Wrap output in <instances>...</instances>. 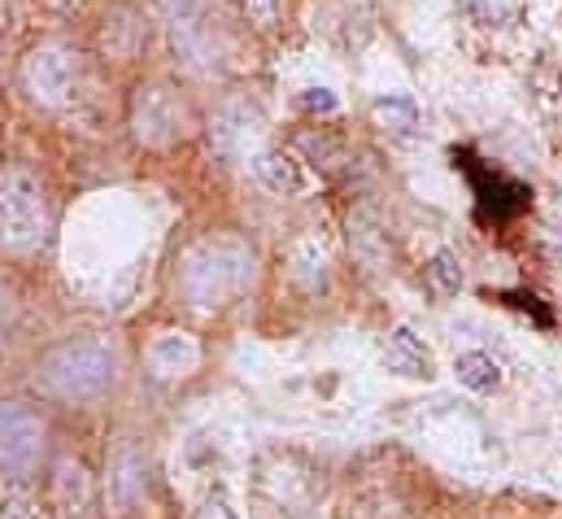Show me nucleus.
<instances>
[{
    "instance_id": "nucleus-1",
    "label": "nucleus",
    "mask_w": 562,
    "mask_h": 519,
    "mask_svg": "<svg viewBox=\"0 0 562 519\" xmlns=\"http://www.w3.org/2000/svg\"><path fill=\"white\" fill-rule=\"evenodd\" d=\"M249 279H254V254L232 236H210L192 245L179 262V292L192 306H223Z\"/></svg>"
},
{
    "instance_id": "nucleus-2",
    "label": "nucleus",
    "mask_w": 562,
    "mask_h": 519,
    "mask_svg": "<svg viewBox=\"0 0 562 519\" xmlns=\"http://www.w3.org/2000/svg\"><path fill=\"white\" fill-rule=\"evenodd\" d=\"M114 372H119V350L105 341V336H79L70 345H57L40 372H35V385L53 397H97L114 385Z\"/></svg>"
},
{
    "instance_id": "nucleus-3",
    "label": "nucleus",
    "mask_w": 562,
    "mask_h": 519,
    "mask_svg": "<svg viewBox=\"0 0 562 519\" xmlns=\"http://www.w3.org/2000/svg\"><path fill=\"white\" fill-rule=\"evenodd\" d=\"M166 22L175 53L188 70H214L227 57V22L218 0H166Z\"/></svg>"
},
{
    "instance_id": "nucleus-4",
    "label": "nucleus",
    "mask_w": 562,
    "mask_h": 519,
    "mask_svg": "<svg viewBox=\"0 0 562 519\" xmlns=\"http://www.w3.org/2000/svg\"><path fill=\"white\" fill-rule=\"evenodd\" d=\"M48 236L44 188L22 170H0V250L31 254Z\"/></svg>"
},
{
    "instance_id": "nucleus-5",
    "label": "nucleus",
    "mask_w": 562,
    "mask_h": 519,
    "mask_svg": "<svg viewBox=\"0 0 562 519\" xmlns=\"http://www.w3.org/2000/svg\"><path fill=\"white\" fill-rule=\"evenodd\" d=\"M22 84L26 92L48 106V110H61L75 101V88H79V57L66 48V44H40L31 48V57L22 62Z\"/></svg>"
},
{
    "instance_id": "nucleus-6",
    "label": "nucleus",
    "mask_w": 562,
    "mask_h": 519,
    "mask_svg": "<svg viewBox=\"0 0 562 519\" xmlns=\"http://www.w3.org/2000/svg\"><path fill=\"white\" fill-rule=\"evenodd\" d=\"M40 445H44V423L18 401H0V472L26 476L40 459Z\"/></svg>"
},
{
    "instance_id": "nucleus-7",
    "label": "nucleus",
    "mask_w": 562,
    "mask_h": 519,
    "mask_svg": "<svg viewBox=\"0 0 562 519\" xmlns=\"http://www.w3.org/2000/svg\"><path fill=\"white\" fill-rule=\"evenodd\" d=\"M258 140H262V114L254 110V106H245V101H232V106H223L218 114H214V123H210V144L223 153V157H258L262 148H258Z\"/></svg>"
},
{
    "instance_id": "nucleus-8",
    "label": "nucleus",
    "mask_w": 562,
    "mask_h": 519,
    "mask_svg": "<svg viewBox=\"0 0 562 519\" xmlns=\"http://www.w3.org/2000/svg\"><path fill=\"white\" fill-rule=\"evenodd\" d=\"M132 123H136V135L144 144H170L183 131V106L166 88H140Z\"/></svg>"
},
{
    "instance_id": "nucleus-9",
    "label": "nucleus",
    "mask_w": 562,
    "mask_h": 519,
    "mask_svg": "<svg viewBox=\"0 0 562 519\" xmlns=\"http://www.w3.org/2000/svg\"><path fill=\"white\" fill-rule=\"evenodd\" d=\"M196 358H201V345H196L188 332H161V336L148 345V367H153V376H161V380L192 372Z\"/></svg>"
},
{
    "instance_id": "nucleus-10",
    "label": "nucleus",
    "mask_w": 562,
    "mask_h": 519,
    "mask_svg": "<svg viewBox=\"0 0 562 519\" xmlns=\"http://www.w3.org/2000/svg\"><path fill=\"white\" fill-rule=\"evenodd\" d=\"M144 485H148V463H144V454L136 445H123L119 459H114V467H110V494H114V503H119V507H132L144 494Z\"/></svg>"
},
{
    "instance_id": "nucleus-11",
    "label": "nucleus",
    "mask_w": 562,
    "mask_h": 519,
    "mask_svg": "<svg viewBox=\"0 0 562 519\" xmlns=\"http://www.w3.org/2000/svg\"><path fill=\"white\" fill-rule=\"evenodd\" d=\"M254 175H258V184L271 188L276 197H292V192L305 188V175H301V166H296L288 153H258V157H254Z\"/></svg>"
},
{
    "instance_id": "nucleus-12",
    "label": "nucleus",
    "mask_w": 562,
    "mask_h": 519,
    "mask_svg": "<svg viewBox=\"0 0 562 519\" xmlns=\"http://www.w3.org/2000/svg\"><path fill=\"white\" fill-rule=\"evenodd\" d=\"M384 363H389V372H397V376H431V358H427V350H423L419 336H415L411 328H397V332L389 336Z\"/></svg>"
},
{
    "instance_id": "nucleus-13",
    "label": "nucleus",
    "mask_w": 562,
    "mask_h": 519,
    "mask_svg": "<svg viewBox=\"0 0 562 519\" xmlns=\"http://www.w3.org/2000/svg\"><path fill=\"white\" fill-rule=\"evenodd\" d=\"M57 507L66 511V516H83L88 507H92V476H88V467L83 463H75V459H66L61 467H57Z\"/></svg>"
},
{
    "instance_id": "nucleus-14",
    "label": "nucleus",
    "mask_w": 562,
    "mask_h": 519,
    "mask_svg": "<svg viewBox=\"0 0 562 519\" xmlns=\"http://www.w3.org/2000/svg\"><path fill=\"white\" fill-rule=\"evenodd\" d=\"M453 372H458V380H462L467 389H475V393H493L502 385V367H497L488 354H462Z\"/></svg>"
},
{
    "instance_id": "nucleus-15",
    "label": "nucleus",
    "mask_w": 562,
    "mask_h": 519,
    "mask_svg": "<svg viewBox=\"0 0 562 519\" xmlns=\"http://www.w3.org/2000/svg\"><path fill=\"white\" fill-rule=\"evenodd\" d=\"M427 288L436 297H453L462 288V266H458L453 254H436V258L427 262Z\"/></svg>"
},
{
    "instance_id": "nucleus-16",
    "label": "nucleus",
    "mask_w": 562,
    "mask_h": 519,
    "mask_svg": "<svg viewBox=\"0 0 562 519\" xmlns=\"http://www.w3.org/2000/svg\"><path fill=\"white\" fill-rule=\"evenodd\" d=\"M375 119L380 123H397V131H411L415 128V106L411 101H380L375 106Z\"/></svg>"
},
{
    "instance_id": "nucleus-17",
    "label": "nucleus",
    "mask_w": 562,
    "mask_h": 519,
    "mask_svg": "<svg viewBox=\"0 0 562 519\" xmlns=\"http://www.w3.org/2000/svg\"><path fill=\"white\" fill-rule=\"evenodd\" d=\"M0 519H48L31 498H22V494H9V498H0Z\"/></svg>"
},
{
    "instance_id": "nucleus-18",
    "label": "nucleus",
    "mask_w": 562,
    "mask_h": 519,
    "mask_svg": "<svg viewBox=\"0 0 562 519\" xmlns=\"http://www.w3.org/2000/svg\"><path fill=\"white\" fill-rule=\"evenodd\" d=\"M301 106H305L310 114H331V110H336V97H331L327 88H310V92L301 97Z\"/></svg>"
},
{
    "instance_id": "nucleus-19",
    "label": "nucleus",
    "mask_w": 562,
    "mask_h": 519,
    "mask_svg": "<svg viewBox=\"0 0 562 519\" xmlns=\"http://www.w3.org/2000/svg\"><path fill=\"white\" fill-rule=\"evenodd\" d=\"M196 519H240L232 511V503L223 498V494H214V498H205V507H201V516Z\"/></svg>"
},
{
    "instance_id": "nucleus-20",
    "label": "nucleus",
    "mask_w": 562,
    "mask_h": 519,
    "mask_svg": "<svg viewBox=\"0 0 562 519\" xmlns=\"http://www.w3.org/2000/svg\"><path fill=\"white\" fill-rule=\"evenodd\" d=\"M245 9H249V18L258 26H271L276 22V0H245Z\"/></svg>"
},
{
    "instance_id": "nucleus-21",
    "label": "nucleus",
    "mask_w": 562,
    "mask_h": 519,
    "mask_svg": "<svg viewBox=\"0 0 562 519\" xmlns=\"http://www.w3.org/2000/svg\"><path fill=\"white\" fill-rule=\"evenodd\" d=\"M13 314H18V306H13V292L0 284V341H4V332L13 328Z\"/></svg>"
},
{
    "instance_id": "nucleus-22",
    "label": "nucleus",
    "mask_w": 562,
    "mask_h": 519,
    "mask_svg": "<svg viewBox=\"0 0 562 519\" xmlns=\"http://www.w3.org/2000/svg\"><path fill=\"white\" fill-rule=\"evenodd\" d=\"M546 214H550V228H554V236L562 241V192H559V197H550V210H546Z\"/></svg>"
},
{
    "instance_id": "nucleus-23",
    "label": "nucleus",
    "mask_w": 562,
    "mask_h": 519,
    "mask_svg": "<svg viewBox=\"0 0 562 519\" xmlns=\"http://www.w3.org/2000/svg\"><path fill=\"white\" fill-rule=\"evenodd\" d=\"M48 4H70V0H48Z\"/></svg>"
},
{
    "instance_id": "nucleus-24",
    "label": "nucleus",
    "mask_w": 562,
    "mask_h": 519,
    "mask_svg": "<svg viewBox=\"0 0 562 519\" xmlns=\"http://www.w3.org/2000/svg\"><path fill=\"white\" fill-rule=\"evenodd\" d=\"M0 22H4V0H0Z\"/></svg>"
}]
</instances>
